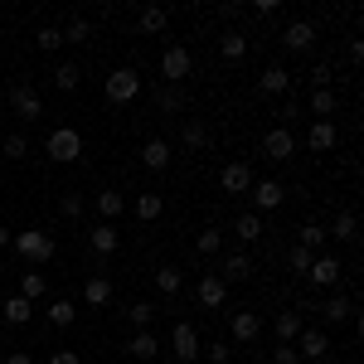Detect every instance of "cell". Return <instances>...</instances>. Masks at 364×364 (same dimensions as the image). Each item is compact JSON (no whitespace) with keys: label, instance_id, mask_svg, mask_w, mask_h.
<instances>
[{"label":"cell","instance_id":"obj_9","mask_svg":"<svg viewBox=\"0 0 364 364\" xmlns=\"http://www.w3.org/2000/svg\"><path fill=\"white\" fill-rule=\"evenodd\" d=\"M262 156H267V161H291V156H296V136H291L287 127H272V132L262 136Z\"/></svg>","mask_w":364,"mask_h":364},{"label":"cell","instance_id":"obj_18","mask_svg":"<svg viewBox=\"0 0 364 364\" xmlns=\"http://www.w3.org/2000/svg\"><path fill=\"white\" fill-rule=\"evenodd\" d=\"M132 214H136L141 224H156V219L166 214V199H161V195H136V199H132Z\"/></svg>","mask_w":364,"mask_h":364},{"label":"cell","instance_id":"obj_24","mask_svg":"<svg viewBox=\"0 0 364 364\" xmlns=\"http://www.w3.org/2000/svg\"><path fill=\"white\" fill-rule=\"evenodd\" d=\"M29 316H34V301H25V296H10V301L0 306V321H5V326H25Z\"/></svg>","mask_w":364,"mask_h":364},{"label":"cell","instance_id":"obj_43","mask_svg":"<svg viewBox=\"0 0 364 364\" xmlns=\"http://www.w3.org/2000/svg\"><path fill=\"white\" fill-rule=\"evenodd\" d=\"M311 262H316V252L301 248V243H291V272H301V277H306V272H311Z\"/></svg>","mask_w":364,"mask_h":364},{"label":"cell","instance_id":"obj_40","mask_svg":"<svg viewBox=\"0 0 364 364\" xmlns=\"http://www.w3.org/2000/svg\"><path fill=\"white\" fill-rule=\"evenodd\" d=\"M296 243H301V248H311V252H321V248H326V228H321V224H301Z\"/></svg>","mask_w":364,"mask_h":364},{"label":"cell","instance_id":"obj_6","mask_svg":"<svg viewBox=\"0 0 364 364\" xmlns=\"http://www.w3.org/2000/svg\"><path fill=\"white\" fill-rule=\"evenodd\" d=\"M219 190H224V195H248L252 190V166L248 161H228V166L219 170Z\"/></svg>","mask_w":364,"mask_h":364},{"label":"cell","instance_id":"obj_38","mask_svg":"<svg viewBox=\"0 0 364 364\" xmlns=\"http://www.w3.org/2000/svg\"><path fill=\"white\" fill-rule=\"evenodd\" d=\"M127 321H132L136 331H151V321H156V306H151V301H132V306H127Z\"/></svg>","mask_w":364,"mask_h":364},{"label":"cell","instance_id":"obj_22","mask_svg":"<svg viewBox=\"0 0 364 364\" xmlns=\"http://www.w3.org/2000/svg\"><path fill=\"white\" fill-rule=\"evenodd\" d=\"M219 277H224V282H248L252 277V257H248V252H228Z\"/></svg>","mask_w":364,"mask_h":364},{"label":"cell","instance_id":"obj_15","mask_svg":"<svg viewBox=\"0 0 364 364\" xmlns=\"http://www.w3.org/2000/svg\"><path fill=\"white\" fill-rule=\"evenodd\" d=\"M87 243H92L97 257H112V252L122 248V233H117V224H97L92 233H87Z\"/></svg>","mask_w":364,"mask_h":364},{"label":"cell","instance_id":"obj_52","mask_svg":"<svg viewBox=\"0 0 364 364\" xmlns=\"http://www.w3.org/2000/svg\"><path fill=\"white\" fill-rule=\"evenodd\" d=\"M10 238H15V233H10V228H0V248H10Z\"/></svg>","mask_w":364,"mask_h":364},{"label":"cell","instance_id":"obj_19","mask_svg":"<svg viewBox=\"0 0 364 364\" xmlns=\"http://www.w3.org/2000/svg\"><path fill=\"white\" fill-rule=\"evenodd\" d=\"M10 102H15V112L25 117V122H34V117L44 112V102H39V92H34V87H15V92H10Z\"/></svg>","mask_w":364,"mask_h":364},{"label":"cell","instance_id":"obj_13","mask_svg":"<svg viewBox=\"0 0 364 364\" xmlns=\"http://www.w3.org/2000/svg\"><path fill=\"white\" fill-rule=\"evenodd\" d=\"M170 161H175V151H170V141L151 136L146 146H141V166H146V170H166Z\"/></svg>","mask_w":364,"mask_h":364},{"label":"cell","instance_id":"obj_1","mask_svg":"<svg viewBox=\"0 0 364 364\" xmlns=\"http://www.w3.org/2000/svg\"><path fill=\"white\" fill-rule=\"evenodd\" d=\"M102 92H107V102L127 107V102H136V97H141V73L132 68V63H122V68H112V73H107Z\"/></svg>","mask_w":364,"mask_h":364},{"label":"cell","instance_id":"obj_39","mask_svg":"<svg viewBox=\"0 0 364 364\" xmlns=\"http://www.w3.org/2000/svg\"><path fill=\"white\" fill-rule=\"evenodd\" d=\"M34 44H39L44 54H58V49H63V29H58V25H44L39 34H34Z\"/></svg>","mask_w":364,"mask_h":364},{"label":"cell","instance_id":"obj_21","mask_svg":"<svg viewBox=\"0 0 364 364\" xmlns=\"http://www.w3.org/2000/svg\"><path fill=\"white\" fill-rule=\"evenodd\" d=\"M321 316H326V326H345V321H355V301L350 296H331L321 306Z\"/></svg>","mask_w":364,"mask_h":364},{"label":"cell","instance_id":"obj_4","mask_svg":"<svg viewBox=\"0 0 364 364\" xmlns=\"http://www.w3.org/2000/svg\"><path fill=\"white\" fill-rule=\"evenodd\" d=\"M10 243H15V252H20V257H29V262H49V257H54V238H49V233H39V228L15 233Z\"/></svg>","mask_w":364,"mask_h":364},{"label":"cell","instance_id":"obj_46","mask_svg":"<svg viewBox=\"0 0 364 364\" xmlns=\"http://www.w3.org/2000/svg\"><path fill=\"white\" fill-rule=\"evenodd\" d=\"M204 360H209V364H228V360H233V350H228L224 340H214V345H204Z\"/></svg>","mask_w":364,"mask_h":364},{"label":"cell","instance_id":"obj_20","mask_svg":"<svg viewBox=\"0 0 364 364\" xmlns=\"http://www.w3.org/2000/svg\"><path fill=\"white\" fill-rule=\"evenodd\" d=\"M127 355H132V360H156V355H161V340L151 336V331H136V336L127 340Z\"/></svg>","mask_w":364,"mask_h":364},{"label":"cell","instance_id":"obj_11","mask_svg":"<svg viewBox=\"0 0 364 364\" xmlns=\"http://www.w3.org/2000/svg\"><path fill=\"white\" fill-rule=\"evenodd\" d=\"M331 355V336L326 331H301L296 336V360H326Z\"/></svg>","mask_w":364,"mask_h":364},{"label":"cell","instance_id":"obj_8","mask_svg":"<svg viewBox=\"0 0 364 364\" xmlns=\"http://www.w3.org/2000/svg\"><path fill=\"white\" fill-rule=\"evenodd\" d=\"M340 272H345V267H340V257H336V252H316V262H311L306 282H311V287H336Z\"/></svg>","mask_w":364,"mask_h":364},{"label":"cell","instance_id":"obj_29","mask_svg":"<svg viewBox=\"0 0 364 364\" xmlns=\"http://www.w3.org/2000/svg\"><path fill=\"white\" fill-rule=\"evenodd\" d=\"M166 20H170L166 5H146V10L136 15V29H141V34H161V29H166Z\"/></svg>","mask_w":364,"mask_h":364},{"label":"cell","instance_id":"obj_25","mask_svg":"<svg viewBox=\"0 0 364 364\" xmlns=\"http://www.w3.org/2000/svg\"><path fill=\"white\" fill-rule=\"evenodd\" d=\"M262 233H267V228H262L257 214H238V219H233V238H238V243H257Z\"/></svg>","mask_w":364,"mask_h":364},{"label":"cell","instance_id":"obj_33","mask_svg":"<svg viewBox=\"0 0 364 364\" xmlns=\"http://www.w3.org/2000/svg\"><path fill=\"white\" fill-rule=\"evenodd\" d=\"M355 228H360V219L345 209V214H336V224H331V233H326V238H336V243H355Z\"/></svg>","mask_w":364,"mask_h":364},{"label":"cell","instance_id":"obj_51","mask_svg":"<svg viewBox=\"0 0 364 364\" xmlns=\"http://www.w3.org/2000/svg\"><path fill=\"white\" fill-rule=\"evenodd\" d=\"M5 364H34V360H29V350H10V355H5Z\"/></svg>","mask_w":364,"mask_h":364},{"label":"cell","instance_id":"obj_2","mask_svg":"<svg viewBox=\"0 0 364 364\" xmlns=\"http://www.w3.org/2000/svg\"><path fill=\"white\" fill-rule=\"evenodd\" d=\"M44 151H49V161H58V166H73V161L83 156V136H78V127H54L49 141H44Z\"/></svg>","mask_w":364,"mask_h":364},{"label":"cell","instance_id":"obj_27","mask_svg":"<svg viewBox=\"0 0 364 364\" xmlns=\"http://www.w3.org/2000/svg\"><path fill=\"white\" fill-rule=\"evenodd\" d=\"M83 301L87 306H107V301H112V282L107 277H87L83 282Z\"/></svg>","mask_w":364,"mask_h":364},{"label":"cell","instance_id":"obj_30","mask_svg":"<svg viewBox=\"0 0 364 364\" xmlns=\"http://www.w3.org/2000/svg\"><path fill=\"white\" fill-rule=\"evenodd\" d=\"M92 204H97V219H102V224H112L117 214H122V209H127V199L117 195V190H102V195L92 199Z\"/></svg>","mask_w":364,"mask_h":364},{"label":"cell","instance_id":"obj_44","mask_svg":"<svg viewBox=\"0 0 364 364\" xmlns=\"http://www.w3.org/2000/svg\"><path fill=\"white\" fill-rule=\"evenodd\" d=\"M83 209H87L83 195H63L58 199V214H63V219H83Z\"/></svg>","mask_w":364,"mask_h":364},{"label":"cell","instance_id":"obj_35","mask_svg":"<svg viewBox=\"0 0 364 364\" xmlns=\"http://www.w3.org/2000/svg\"><path fill=\"white\" fill-rule=\"evenodd\" d=\"M78 83H83V68H78V63H58L54 68V87L58 92H73Z\"/></svg>","mask_w":364,"mask_h":364},{"label":"cell","instance_id":"obj_28","mask_svg":"<svg viewBox=\"0 0 364 364\" xmlns=\"http://www.w3.org/2000/svg\"><path fill=\"white\" fill-rule=\"evenodd\" d=\"M306 146L311 151H336V122H316L306 132Z\"/></svg>","mask_w":364,"mask_h":364},{"label":"cell","instance_id":"obj_50","mask_svg":"<svg viewBox=\"0 0 364 364\" xmlns=\"http://www.w3.org/2000/svg\"><path fill=\"white\" fill-rule=\"evenodd\" d=\"M282 122H291V117H301V107H296V97H287V102H282Z\"/></svg>","mask_w":364,"mask_h":364},{"label":"cell","instance_id":"obj_14","mask_svg":"<svg viewBox=\"0 0 364 364\" xmlns=\"http://www.w3.org/2000/svg\"><path fill=\"white\" fill-rule=\"evenodd\" d=\"M228 331H233V340H238V345H252V340H257V331H262V321H257V311H233Z\"/></svg>","mask_w":364,"mask_h":364},{"label":"cell","instance_id":"obj_47","mask_svg":"<svg viewBox=\"0 0 364 364\" xmlns=\"http://www.w3.org/2000/svg\"><path fill=\"white\" fill-rule=\"evenodd\" d=\"M156 107H161V112H180V92H175V87H161V92H156Z\"/></svg>","mask_w":364,"mask_h":364},{"label":"cell","instance_id":"obj_23","mask_svg":"<svg viewBox=\"0 0 364 364\" xmlns=\"http://www.w3.org/2000/svg\"><path fill=\"white\" fill-rule=\"evenodd\" d=\"M243 54H248V34H238V29H228L224 39H219V58H224V63H238Z\"/></svg>","mask_w":364,"mask_h":364},{"label":"cell","instance_id":"obj_31","mask_svg":"<svg viewBox=\"0 0 364 364\" xmlns=\"http://www.w3.org/2000/svg\"><path fill=\"white\" fill-rule=\"evenodd\" d=\"M180 267H170V262H161V267H156V291H161V296H180Z\"/></svg>","mask_w":364,"mask_h":364},{"label":"cell","instance_id":"obj_3","mask_svg":"<svg viewBox=\"0 0 364 364\" xmlns=\"http://www.w3.org/2000/svg\"><path fill=\"white\" fill-rule=\"evenodd\" d=\"M190 68H195V58H190L185 44H170L166 54H161V78H166V87L185 83V78H190Z\"/></svg>","mask_w":364,"mask_h":364},{"label":"cell","instance_id":"obj_32","mask_svg":"<svg viewBox=\"0 0 364 364\" xmlns=\"http://www.w3.org/2000/svg\"><path fill=\"white\" fill-rule=\"evenodd\" d=\"M180 141H185V146H190V151H204V146H209V127H204V122H195V117H190V122H185V127H180Z\"/></svg>","mask_w":364,"mask_h":364},{"label":"cell","instance_id":"obj_41","mask_svg":"<svg viewBox=\"0 0 364 364\" xmlns=\"http://www.w3.org/2000/svg\"><path fill=\"white\" fill-rule=\"evenodd\" d=\"M306 83L316 87V92H321V87H331V83H336V68H331V63L321 58V63H316V68H311V73H306Z\"/></svg>","mask_w":364,"mask_h":364},{"label":"cell","instance_id":"obj_37","mask_svg":"<svg viewBox=\"0 0 364 364\" xmlns=\"http://www.w3.org/2000/svg\"><path fill=\"white\" fill-rule=\"evenodd\" d=\"M311 112H316V122H331V117H336V92H331V87L311 92Z\"/></svg>","mask_w":364,"mask_h":364},{"label":"cell","instance_id":"obj_7","mask_svg":"<svg viewBox=\"0 0 364 364\" xmlns=\"http://www.w3.org/2000/svg\"><path fill=\"white\" fill-rule=\"evenodd\" d=\"M195 296H199V306H204V311H219L228 301V282L219 277V272H204L199 287H195Z\"/></svg>","mask_w":364,"mask_h":364},{"label":"cell","instance_id":"obj_48","mask_svg":"<svg viewBox=\"0 0 364 364\" xmlns=\"http://www.w3.org/2000/svg\"><path fill=\"white\" fill-rule=\"evenodd\" d=\"M272 364H296V345H277L272 350Z\"/></svg>","mask_w":364,"mask_h":364},{"label":"cell","instance_id":"obj_17","mask_svg":"<svg viewBox=\"0 0 364 364\" xmlns=\"http://www.w3.org/2000/svg\"><path fill=\"white\" fill-rule=\"evenodd\" d=\"M257 87H262V92H272V97H282V92H291V73H287L282 63H272V68H262Z\"/></svg>","mask_w":364,"mask_h":364},{"label":"cell","instance_id":"obj_26","mask_svg":"<svg viewBox=\"0 0 364 364\" xmlns=\"http://www.w3.org/2000/svg\"><path fill=\"white\" fill-rule=\"evenodd\" d=\"M73 321H78V306H73L68 296H54V301H49V326H58V331H68Z\"/></svg>","mask_w":364,"mask_h":364},{"label":"cell","instance_id":"obj_36","mask_svg":"<svg viewBox=\"0 0 364 364\" xmlns=\"http://www.w3.org/2000/svg\"><path fill=\"white\" fill-rule=\"evenodd\" d=\"M87 39H92V20L87 15H73L68 29H63V44H87Z\"/></svg>","mask_w":364,"mask_h":364},{"label":"cell","instance_id":"obj_16","mask_svg":"<svg viewBox=\"0 0 364 364\" xmlns=\"http://www.w3.org/2000/svg\"><path fill=\"white\" fill-rule=\"evenodd\" d=\"M252 199H257V209H262V214H267V209H277L282 199H287V190H282L277 180H252V190H248Z\"/></svg>","mask_w":364,"mask_h":364},{"label":"cell","instance_id":"obj_45","mask_svg":"<svg viewBox=\"0 0 364 364\" xmlns=\"http://www.w3.org/2000/svg\"><path fill=\"white\" fill-rule=\"evenodd\" d=\"M5 156H10V161H25V156H29V141L20 136V132H10V136H5Z\"/></svg>","mask_w":364,"mask_h":364},{"label":"cell","instance_id":"obj_34","mask_svg":"<svg viewBox=\"0 0 364 364\" xmlns=\"http://www.w3.org/2000/svg\"><path fill=\"white\" fill-rule=\"evenodd\" d=\"M44 291H49V277L44 272H20V296L25 301H39Z\"/></svg>","mask_w":364,"mask_h":364},{"label":"cell","instance_id":"obj_49","mask_svg":"<svg viewBox=\"0 0 364 364\" xmlns=\"http://www.w3.org/2000/svg\"><path fill=\"white\" fill-rule=\"evenodd\" d=\"M49 364H83V360H78V350H54Z\"/></svg>","mask_w":364,"mask_h":364},{"label":"cell","instance_id":"obj_5","mask_svg":"<svg viewBox=\"0 0 364 364\" xmlns=\"http://www.w3.org/2000/svg\"><path fill=\"white\" fill-rule=\"evenodd\" d=\"M170 345H175V360H180V364H195L199 355H204V345H199V331L190 326V321H175V336H170Z\"/></svg>","mask_w":364,"mask_h":364},{"label":"cell","instance_id":"obj_42","mask_svg":"<svg viewBox=\"0 0 364 364\" xmlns=\"http://www.w3.org/2000/svg\"><path fill=\"white\" fill-rule=\"evenodd\" d=\"M219 243H224V233H219V228H204V233L195 238V248L204 252V257H214V252H219Z\"/></svg>","mask_w":364,"mask_h":364},{"label":"cell","instance_id":"obj_12","mask_svg":"<svg viewBox=\"0 0 364 364\" xmlns=\"http://www.w3.org/2000/svg\"><path fill=\"white\" fill-rule=\"evenodd\" d=\"M272 331H277V345H296V336L306 331V321H301V311H277V321H272Z\"/></svg>","mask_w":364,"mask_h":364},{"label":"cell","instance_id":"obj_10","mask_svg":"<svg viewBox=\"0 0 364 364\" xmlns=\"http://www.w3.org/2000/svg\"><path fill=\"white\" fill-rule=\"evenodd\" d=\"M311 44H316V25H311V20H291V25L282 29V49H291V54H306Z\"/></svg>","mask_w":364,"mask_h":364}]
</instances>
